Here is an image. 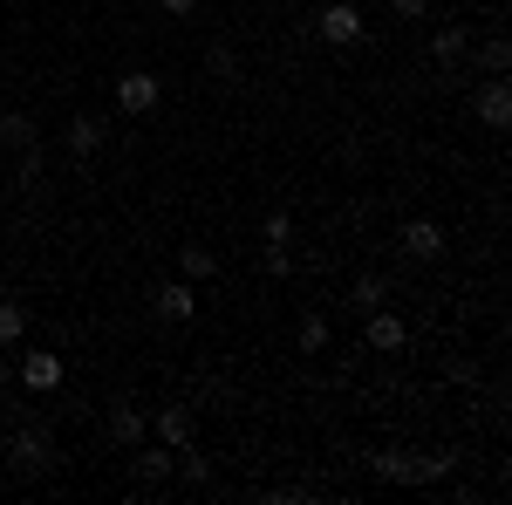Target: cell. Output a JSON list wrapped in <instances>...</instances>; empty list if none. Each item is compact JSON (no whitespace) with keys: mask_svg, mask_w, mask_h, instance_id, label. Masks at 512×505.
<instances>
[{"mask_svg":"<svg viewBox=\"0 0 512 505\" xmlns=\"http://www.w3.org/2000/svg\"><path fill=\"white\" fill-rule=\"evenodd\" d=\"M164 103V82L151 76V69H130V76H117V110L123 117H151Z\"/></svg>","mask_w":512,"mask_h":505,"instance_id":"3","label":"cell"},{"mask_svg":"<svg viewBox=\"0 0 512 505\" xmlns=\"http://www.w3.org/2000/svg\"><path fill=\"white\" fill-rule=\"evenodd\" d=\"M315 35L328 41V48H355V41H362V7H355V0H328Z\"/></svg>","mask_w":512,"mask_h":505,"instance_id":"4","label":"cell"},{"mask_svg":"<svg viewBox=\"0 0 512 505\" xmlns=\"http://www.w3.org/2000/svg\"><path fill=\"white\" fill-rule=\"evenodd\" d=\"M0 144H7V151H28V144H41V130L21 117V110H7V117H0Z\"/></svg>","mask_w":512,"mask_h":505,"instance_id":"18","label":"cell"},{"mask_svg":"<svg viewBox=\"0 0 512 505\" xmlns=\"http://www.w3.org/2000/svg\"><path fill=\"white\" fill-rule=\"evenodd\" d=\"M267 273H274V280H287V273H294V260H287V246H267Z\"/></svg>","mask_w":512,"mask_h":505,"instance_id":"25","label":"cell"},{"mask_svg":"<svg viewBox=\"0 0 512 505\" xmlns=\"http://www.w3.org/2000/svg\"><path fill=\"white\" fill-rule=\"evenodd\" d=\"M21 342H28V308L0 301V349H21Z\"/></svg>","mask_w":512,"mask_h":505,"instance_id":"17","label":"cell"},{"mask_svg":"<svg viewBox=\"0 0 512 505\" xmlns=\"http://www.w3.org/2000/svg\"><path fill=\"white\" fill-rule=\"evenodd\" d=\"M383 301H390V280H383V273H362V280H355V294H349V308L369 314V308H383Z\"/></svg>","mask_w":512,"mask_h":505,"instance_id":"16","label":"cell"},{"mask_svg":"<svg viewBox=\"0 0 512 505\" xmlns=\"http://www.w3.org/2000/svg\"><path fill=\"white\" fill-rule=\"evenodd\" d=\"M158 7L171 14V21H192V14H198V0H158Z\"/></svg>","mask_w":512,"mask_h":505,"instance_id":"27","label":"cell"},{"mask_svg":"<svg viewBox=\"0 0 512 505\" xmlns=\"http://www.w3.org/2000/svg\"><path fill=\"white\" fill-rule=\"evenodd\" d=\"M21 164H14V192L21 198H35L41 185H48V157H41V144H28V151H14Z\"/></svg>","mask_w":512,"mask_h":505,"instance_id":"11","label":"cell"},{"mask_svg":"<svg viewBox=\"0 0 512 505\" xmlns=\"http://www.w3.org/2000/svg\"><path fill=\"white\" fill-rule=\"evenodd\" d=\"M472 110H478V123H485V130H506V123H512V89H506V76L485 82V89L472 96Z\"/></svg>","mask_w":512,"mask_h":505,"instance_id":"7","label":"cell"},{"mask_svg":"<svg viewBox=\"0 0 512 505\" xmlns=\"http://www.w3.org/2000/svg\"><path fill=\"white\" fill-rule=\"evenodd\" d=\"M171 465H178V451H171V444H137V478H144V485H164Z\"/></svg>","mask_w":512,"mask_h":505,"instance_id":"13","label":"cell"},{"mask_svg":"<svg viewBox=\"0 0 512 505\" xmlns=\"http://www.w3.org/2000/svg\"><path fill=\"white\" fill-rule=\"evenodd\" d=\"M171 471H178V478H185V485H205V478H212V465H205V458H198L192 444H185V451H178V465H171Z\"/></svg>","mask_w":512,"mask_h":505,"instance_id":"24","label":"cell"},{"mask_svg":"<svg viewBox=\"0 0 512 505\" xmlns=\"http://www.w3.org/2000/svg\"><path fill=\"white\" fill-rule=\"evenodd\" d=\"M62 376H69V369H62V355H55V349H28L21 362H14V383L28 389V396H55Z\"/></svg>","mask_w":512,"mask_h":505,"instance_id":"2","label":"cell"},{"mask_svg":"<svg viewBox=\"0 0 512 505\" xmlns=\"http://www.w3.org/2000/svg\"><path fill=\"white\" fill-rule=\"evenodd\" d=\"M451 471H458V451H431V458L383 451L376 458V478H390V485H431V478H451Z\"/></svg>","mask_w":512,"mask_h":505,"instance_id":"1","label":"cell"},{"mask_svg":"<svg viewBox=\"0 0 512 505\" xmlns=\"http://www.w3.org/2000/svg\"><path fill=\"white\" fill-rule=\"evenodd\" d=\"M301 349H308V355L328 349V314H301Z\"/></svg>","mask_w":512,"mask_h":505,"instance_id":"22","label":"cell"},{"mask_svg":"<svg viewBox=\"0 0 512 505\" xmlns=\"http://www.w3.org/2000/svg\"><path fill=\"white\" fill-rule=\"evenodd\" d=\"M158 437L171 444V451H185V444H192V410H185V403H164L158 410Z\"/></svg>","mask_w":512,"mask_h":505,"instance_id":"15","label":"cell"},{"mask_svg":"<svg viewBox=\"0 0 512 505\" xmlns=\"http://www.w3.org/2000/svg\"><path fill=\"white\" fill-rule=\"evenodd\" d=\"M478 69H485V76H506V69H512V41L492 35L485 48H478Z\"/></svg>","mask_w":512,"mask_h":505,"instance_id":"19","label":"cell"},{"mask_svg":"<svg viewBox=\"0 0 512 505\" xmlns=\"http://www.w3.org/2000/svg\"><path fill=\"white\" fill-rule=\"evenodd\" d=\"M205 69H212V82H239V55L226 48V41H219V48L205 55Z\"/></svg>","mask_w":512,"mask_h":505,"instance_id":"21","label":"cell"},{"mask_svg":"<svg viewBox=\"0 0 512 505\" xmlns=\"http://www.w3.org/2000/svg\"><path fill=\"white\" fill-rule=\"evenodd\" d=\"M158 314L164 321H198V287L192 280H164L158 287Z\"/></svg>","mask_w":512,"mask_h":505,"instance_id":"9","label":"cell"},{"mask_svg":"<svg viewBox=\"0 0 512 505\" xmlns=\"http://www.w3.org/2000/svg\"><path fill=\"white\" fill-rule=\"evenodd\" d=\"M178 273H185V280H192V287H205V280H212V273H219V253H212V246H178Z\"/></svg>","mask_w":512,"mask_h":505,"instance_id":"14","label":"cell"},{"mask_svg":"<svg viewBox=\"0 0 512 505\" xmlns=\"http://www.w3.org/2000/svg\"><path fill=\"white\" fill-rule=\"evenodd\" d=\"M7 465L21 471V478L48 471V465H55V437H48V430H14V444H7Z\"/></svg>","mask_w":512,"mask_h":505,"instance_id":"5","label":"cell"},{"mask_svg":"<svg viewBox=\"0 0 512 505\" xmlns=\"http://www.w3.org/2000/svg\"><path fill=\"white\" fill-rule=\"evenodd\" d=\"M62 144H69V157H96L103 144H110V123H103V117H69Z\"/></svg>","mask_w":512,"mask_h":505,"instance_id":"8","label":"cell"},{"mask_svg":"<svg viewBox=\"0 0 512 505\" xmlns=\"http://www.w3.org/2000/svg\"><path fill=\"white\" fill-rule=\"evenodd\" d=\"M403 342H410V321H403V314H390V308H369V314H362V349L396 355Z\"/></svg>","mask_w":512,"mask_h":505,"instance_id":"6","label":"cell"},{"mask_svg":"<svg viewBox=\"0 0 512 505\" xmlns=\"http://www.w3.org/2000/svg\"><path fill=\"white\" fill-rule=\"evenodd\" d=\"M465 41H472V35H465V28H437L431 55H437V62H444V69H451V62H458V55H465Z\"/></svg>","mask_w":512,"mask_h":505,"instance_id":"20","label":"cell"},{"mask_svg":"<svg viewBox=\"0 0 512 505\" xmlns=\"http://www.w3.org/2000/svg\"><path fill=\"white\" fill-rule=\"evenodd\" d=\"M424 7H431V0H390L396 21H424Z\"/></svg>","mask_w":512,"mask_h":505,"instance_id":"26","label":"cell"},{"mask_svg":"<svg viewBox=\"0 0 512 505\" xmlns=\"http://www.w3.org/2000/svg\"><path fill=\"white\" fill-rule=\"evenodd\" d=\"M110 437H117V444H130V451L144 444V410H137L130 396H123V403H110Z\"/></svg>","mask_w":512,"mask_h":505,"instance_id":"12","label":"cell"},{"mask_svg":"<svg viewBox=\"0 0 512 505\" xmlns=\"http://www.w3.org/2000/svg\"><path fill=\"white\" fill-rule=\"evenodd\" d=\"M287 239H294V219L287 212H267L260 219V246H287Z\"/></svg>","mask_w":512,"mask_h":505,"instance_id":"23","label":"cell"},{"mask_svg":"<svg viewBox=\"0 0 512 505\" xmlns=\"http://www.w3.org/2000/svg\"><path fill=\"white\" fill-rule=\"evenodd\" d=\"M7 383H14V362H7V355H0V389H7Z\"/></svg>","mask_w":512,"mask_h":505,"instance_id":"28","label":"cell"},{"mask_svg":"<svg viewBox=\"0 0 512 505\" xmlns=\"http://www.w3.org/2000/svg\"><path fill=\"white\" fill-rule=\"evenodd\" d=\"M403 253H410V260H437V253H444V226H437V219H410V226H403Z\"/></svg>","mask_w":512,"mask_h":505,"instance_id":"10","label":"cell"}]
</instances>
